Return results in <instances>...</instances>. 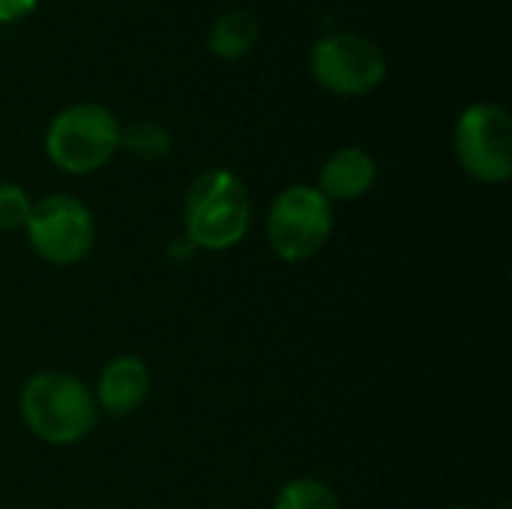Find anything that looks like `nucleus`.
Returning a JSON list of instances; mask_svg holds the SVG:
<instances>
[{"label":"nucleus","instance_id":"ddd939ff","mask_svg":"<svg viewBox=\"0 0 512 509\" xmlns=\"http://www.w3.org/2000/svg\"><path fill=\"white\" fill-rule=\"evenodd\" d=\"M33 201L27 198V192L15 183H0V231H15L24 228L27 216H30Z\"/></svg>","mask_w":512,"mask_h":509},{"label":"nucleus","instance_id":"6e6552de","mask_svg":"<svg viewBox=\"0 0 512 509\" xmlns=\"http://www.w3.org/2000/svg\"><path fill=\"white\" fill-rule=\"evenodd\" d=\"M147 396H150V369L144 366L141 357L120 354L102 369L96 387V405L105 414L129 417L147 402Z\"/></svg>","mask_w":512,"mask_h":509},{"label":"nucleus","instance_id":"f03ea898","mask_svg":"<svg viewBox=\"0 0 512 509\" xmlns=\"http://www.w3.org/2000/svg\"><path fill=\"white\" fill-rule=\"evenodd\" d=\"M249 222L252 204L237 174L213 168L192 180L186 192V234L192 246L225 252L246 237Z\"/></svg>","mask_w":512,"mask_h":509},{"label":"nucleus","instance_id":"0eeeda50","mask_svg":"<svg viewBox=\"0 0 512 509\" xmlns=\"http://www.w3.org/2000/svg\"><path fill=\"white\" fill-rule=\"evenodd\" d=\"M309 69L324 90L336 96H363L384 81L387 57L360 33H333L315 42Z\"/></svg>","mask_w":512,"mask_h":509},{"label":"nucleus","instance_id":"f257e3e1","mask_svg":"<svg viewBox=\"0 0 512 509\" xmlns=\"http://www.w3.org/2000/svg\"><path fill=\"white\" fill-rule=\"evenodd\" d=\"M21 417L39 441L66 447L93 432L99 405L78 378L66 372H39L21 390Z\"/></svg>","mask_w":512,"mask_h":509},{"label":"nucleus","instance_id":"39448f33","mask_svg":"<svg viewBox=\"0 0 512 509\" xmlns=\"http://www.w3.org/2000/svg\"><path fill=\"white\" fill-rule=\"evenodd\" d=\"M459 165L480 183H507L512 177V120L507 108L477 102L456 123Z\"/></svg>","mask_w":512,"mask_h":509},{"label":"nucleus","instance_id":"1a4fd4ad","mask_svg":"<svg viewBox=\"0 0 512 509\" xmlns=\"http://www.w3.org/2000/svg\"><path fill=\"white\" fill-rule=\"evenodd\" d=\"M375 174H378L375 159L366 150L342 147L324 162L318 192L327 201H354V198H360V195H366L372 189Z\"/></svg>","mask_w":512,"mask_h":509},{"label":"nucleus","instance_id":"423d86ee","mask_svg":"<svg viewBox=\"0 0 512 509\" xmlns=\"http://www.w3.org/2000/svg\"><path fill=\"white\" fill-rule=\"evenodd\" d=\"M30 249L57 267L81 261L96 237L93 216L87 204H81L72 195H45L30 207V216L24 222Z\"/></svg>","mask_w":512,"mask_h":509},{"label":"nucleus","instance_id":"4468645a","mask_svg":"<svg viewBox=\"0 0 512 509\" xmlns=\"http://www.w3.org/2000/svg\"><path fill=\"white\" fill-rule=\"evenodd\" d=\"M36 3H39V0H0V24L27 18V15L36 9Z\"/></svg>","mask_w":512,"mask_h":509},{"label":"nucleus","instance_id":"f8f14e48","mask_svg":"<svg viewBox=\"0 0 512 509\" xmlns=\"http://www.w3.org/2000/svg\"><path fill=\"white\" fill-rule=\"evenodd\" d=\"M120 147L135 153L138 159H162L171 150V132L156 120H135L126 129H120Z\"/></svg>","mask_w":512,"mask_h":509},{"label":"nucleus","instance_id":"9b49d317","mask_svg":"<svg viewBox=\"0 0 512 509\" xmlns=\"http://www.w3.org/2000/svg\"><path fill=\"white\" fill-rule=\"evenodd\" d=\"M273 509H342V504L327 483L315 477H300L279 489Z\"/></svg>","mask_w":512,"mask_h":509},{"label":"nucleus","instance_id":"9d476101","mask_svg":"<svg viewBox=\"0 0 512 509\" xmlns=\"http://www.w3.org/2000/svg\"><path fill=\"white\" fill-rule=\"evenodd\" d=\"M258 36H261L258 18L249 9H231L213 21L207 33V45L222 60H240L258 45Z\"/></svg>","mask_w":512,"mask_h":509},{"label":"nucleus","instance_id":"20e7f679","mask_svg":"<svg viewBox=\"0 0 512 509\" xmlns=\"http://www.w3.org/2000/svg\"><path fill=\"white\" fill-rule=\"evenodd\" d=\"M333 231V207L318 186L285 189L267 216V240L282 261H306L324 249Z\"/></svg>","mask_w":512,"mask_h":509},{"label":"nucleus","instance_id":"7ed1b4c3","mask_svg":"<svg viewBox=\"0 0 512 509\" xmlns=\"http://www.w3.org/2000/svg\"><path fill=\"white\" fill-rule=\"evenodd\" d=\"M120 147V123L117 117L96 102L69 105L60 111L45 135L48 159L66 174H90L99 171Z\"/></svg>","mask_w":512,"mask_h":509},{"label":"nucleus","instance_id":"2eb2a0df","mask_svg":"<svg viewBox=\"0 0 512 509\" xmlns=\"http://www.w3.org/2000/svg\"><path fill=\"white\" fill-rule=\"evenodd\" d=\"M456 509H471V507H456Z\"/></svg>","mask_w":512,"mask_h":509}]
</instances>
